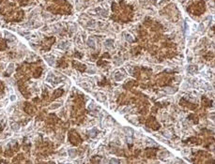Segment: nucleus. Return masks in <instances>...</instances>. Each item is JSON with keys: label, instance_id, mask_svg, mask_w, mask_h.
<instances>
[{"label": "nucleus", "instance_id": "obj_1", "mask_svg": "<svg viewBox=\"0 0 215 164\" xmlns=\"http://www.w3.org/2000/svg\"><path fill=\"white\" fill-rule=\"evenodd\" d=\"M124 130H125L126 133H128V135H130V136H133V134H134V130L132 129L131 128H124Z\"/></svg>", "mask_w": 215, "mask_h": 164}, {"label": "nucleus", "instance_id": "obj_2", "mask_svg": "<svg viewBox=\"0 0 215 164\" xmlns=\"http://www.w3.org/2000/svg\"><path fill=\"white\" fill-rule=\"evenodd\" d=\"M63 94V90L62 89H58V91H56L55 92V97H58V96H61Z\"/></svg>", "mask_w": 215, "mask_h": 164}, {"label": "nucleus", "instance_id": "obj_3", "mask_svg": "<svg viewBox=\"0 0 215 164\" xmlns=\"http://www.w3.org/2000/svg\"><path fill=\"white\" fill-rule=\"evenodd\" d=\"M188 70H189V71H192V70H194V71H196L197 70V68H196V67H190V68H188Z\"/></svg>", "mask_w": 215, "mask_h": 164}, {"label": "nucleus", "instance_id": "obj_4", "mask_svg": "<svg viewBox=\"0 0 215 164\" xmlns=\"http://www.w3.org/2000/svg\"><path fill=\"white\" fill-rule=\"evenodd\" d=\"M110 163H119V160L116 159V158H112L111 160H110Z\"/></svg>", "mask_w": 215, "mask_h": 164}, {"label": "nucleus", "instance_id": "obj_5", "mask_svg": "<svg viewBox=\"0 0 215 164\" xmlns=\"http://www.w3.org/2000/svg\"><path fill=\"white\" fill-rule=\"evenodd\" d=\"M96 131H97L96 129H92V130H91V131H90L89 133H92V134H93L92 136H95V133H96Z\"/></svg>", "mask_w": 215, "mask_h": 164}, {"label": "nucleus", "instance_id": "obj_6", "mask_svg": "<svg viewBox=\"0 0 215 164\" xmlns=\"http://www.w3.org/2000/svg\"><path fill=\"white\" fill-rule=\"evenodd\" d=\"M3 88V85H2V83L0 82V89H2Z\"/></svg>", "mask_w": 215, "mask_h": 164}, {"label": "nucleus", "instance_id": "obj_7", "mask_svg": "<svg viewBox=\"0 0 215 164\" xmlns=\"http://www.w3.org/2000/svg\"><path fill=\"white\" fill-rule=\"evenodd\" d=\"M5 1H6V0H0V3H4Z\"/></svg>", "mask_w": 215, "mask_h": 164}, {"label": "nucleus", "instance_id": "obj_8", "mask_svg": "<svg viewBox=\"0 0 215 164\" xmlns=\"http://www.w3.org/2000/svg\"><path fill=\"white\" fill-rule=\"evenodd\" d=\"M0 150H1V149H0ZM0 153H1V151H0Z\"/></svg>", "mask_w": 215, "mask_h": 164}]
</instances>
